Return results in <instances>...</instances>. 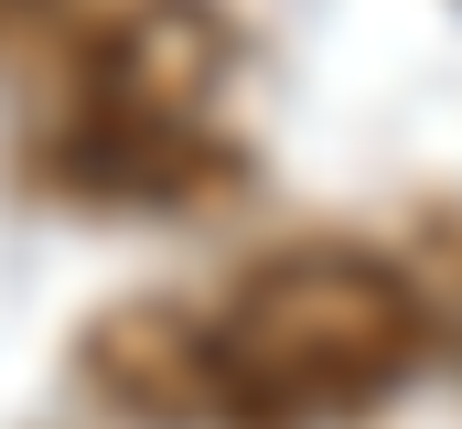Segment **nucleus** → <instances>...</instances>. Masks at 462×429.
I'll list each match as a JSON object with an SVG mask.
<instances>
[{
	"label": "nucleus",
	"instance_id": "nucleus-1",
	"mask_svg": "<svg viewBox=\"0 0 462 429\" xmlns=\"http://www.w3.org/2000/svg\"><path fill=\"white\" fill-rule=\"evenodd\" d=\"M420 290L398 258L355 236H301L236 269V290L205 312L216 343V419L236 429H334L398 397L420 365Z\"/></svg>",
	"mask_w": 462,
	"mask_h": 429
},
{
	"label": "nucleus",
	"instance_id": "nucleus-2",
	"mask_svg": "<svg viewBox=\"0 0 462 429\" xmlns=\"http://www.w3.org/2000/svg\"><path fill=\"white\" fill-rule=\"evenodd\" d=\"M76 365H87L97 408H118L140 429H205L216 419V343H205V312H183V301H118V312H97L87 343H76Z\"/></svg>",
	"mask_w": 462,
	"mask_h": 429
}]
</instances>
